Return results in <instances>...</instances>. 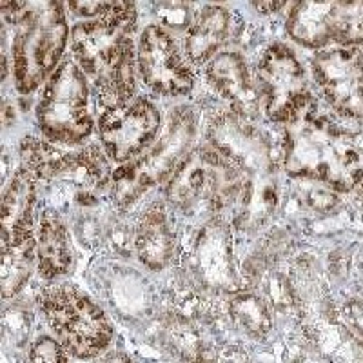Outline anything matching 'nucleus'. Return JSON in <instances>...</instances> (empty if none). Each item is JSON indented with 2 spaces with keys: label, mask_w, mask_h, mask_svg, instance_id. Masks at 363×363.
Listing matches in <instances>:
<instances>
[{
  "label": "nucleus",
  "mask_w": 363,
  "mask_h": 363,
  "mask_svg": "<svg viewBox=\"0 0 363 363\" xmlns=\"http://www.w3.org/2000/svg\"><path fill=\"white\" fill-rule=\"evenodd\" d=\"M136 6L109 2L91 21L74 26L71 42L77 62L95 79L100 99L108 108L124 106L135 93L133 38Z\"/></svg>",
  "instance_id": "f257e3e1"
},
{
  "label": "nucleus",
  "mask_w": 363,
  "mask_h": 363,
  "mask_svg": "<svg viewBox=\"0 0 363 363\" xmlns=\"http://www.w3.org/2000/svg\"><path fill=\"white\" fill-rule=\"evenodd\" d=\"M345 116L318 113L294 124L287 138L285 169L296 178L320 182L347 193L359 182L362 147L356 129L342 124ZM351 120V118H347Z\"/></svg>",
  "instance_id": "f03ea898"
},
{
  "label": "nucleus",
  "mask_w": 363,
  "mask_h": 363,
  "mask_svg": "<svg viewBox=\"0 0 363 363\" xmlns=\"http://www.w3.org/2000/svg\"><path fill=\"white\" fill-rule=\"evenodd\" d=\"M13 69L21 93L37 89L62 57L67 22L60 2H26L15 22Z\"/></svg>",
  "instance_id": "7ed1b4c3"
},
{
  "label": "nucleus",
  "mask_w": 363,
  "mask_h": 363,
  "mask_svg": "<svg viewBox=\"0 0 363 363\" xmlns=\"http://www.w3.org/2000/svg\"><path fill=\"white\" fill-rule=\"evenodd\" d=\"M42 309L51 329L69 354L93 358L111 342V323L95 301L71 285H51L44 291Z\"/></svg>",
  "instance_id": "20e7f679"
},
{
  "label": "nucleus",
  "mask_w": 363,
  "mask_h": 363,
  "mask_svg": "<svg viewBox=\"0 0 363 363\" xmlns=\"http://www.w3.org/2000/svg\"><path fill=\"white\" fill-rule=\"evenodd\" d=\"M38 124L55 142L80 144L93 131L89 111V89L79 66L64 60L44 87L38 102Z\"/></svg>",
  "instance_id": "39448f33"
},
{
  "label": "nucleus",
  "mask_w": 363,
  "mask_h": 363,
  "mask_svg": "<svg viewBox=\"0 0 363 363\" xmlns=\"http://www.w3.org/2000/svg\"><path fill=\"white\" fill-rule=\"evenodd\" d=\"M258 100L269 120L298 124L314 111V99L303 67L293 51L281 44L271 45L258 71Z\"/></svg>",
  "instance_id": "423d86ee"
},
{
  "label": "nucleus",
  "mask_w": 363,
  "mask_h": 363,
  "mask_svg": "<svg viewBox=\"0 0 363 363\" xmlns=\"http://www.w3.org/2000/svg\"><path fill=\"white\" fill-rule=\"evenodd\" d=\"M238 193V177L227 158L215 151H199L178 167L167 187V199L173 206L194 211L207 206L218 211L231 203Z\"/></svg>",
  "instance_id": "0eeeda50"
},
{
  "label": "nucleus",
  "mask_w": 363,
  "mask_h": 363,
  "mask_svg": "<svg viewBox=\"0 0 363 363\" xmlns=\"http://www.w3.org/2000/svg\"><path fill=\"white\" fill-rule=\"evenodd\" d=\"M291 37L307 48L362 42V2L307 0L300 2L287 22Z\"/></svg>",
  "instance_id": "6e6552de"
},
{
  "label": "nucleus",
  "mask_w": 363,
  "mask_h": 363,
  "mask_svg": "<svg viewBox=\"0 0 363 363\" xmlns=\"http://www.w3.org/2000/svg\"><path fill=\"white\" fill-rule=\"evenodd\" d=\"M138 67L142 79L160 95H187L194 86L191 64L165 29L149 26L144 29L138 48Z\"/></svg>",
  "instance_id": "1a4fd4ad"
},
{
  "label": "nucleus",
  "mask_w": 363,
  "mask_h": 363,
  "mask_svg": "<svg viewBox=\"0 0 363 363\" xmlns=\"http://www.w3.org/2000/svg\"><path fill=\"white\" fill-rule=\"evenodd\" d=\"M314 77L327 102L345 118H362V48L340 45L318 53L313 62Z\"/></svg>",
  "instance_id": "9d476101"
},
{
  "label": "nucleus",
  "mask_w": 363,
  "mask_h": 363,
  "mask_svg": "<svg viewBox=\"0 0 363 363\" xmlns=\"http://www.w3.org/2000/svg\"><path fill=\"white\" fill-rule=\"evenodd\" d=\"M160 128V115L153 104L136 100L109 108L100 118V136L109 157L116 162H131L153 144Z\"/></svg>",
  "instance_id": "9b49d317"
},
{
  "label": "nucleus",
  "mask_w": 363,
  "mask_h": 363,
  "mask_svg": "<svg viewBox=\"0 0 363 363\" xmlns=\"http://www.w3.org/2000/svg\"><path fill=\"white\" fill-rule=\"evenodd\" d=\"M37 178L21 169L9 184L2 200V249L33 240V209Z\"/></svg>",
  "instance_id": "f8f14e48"
},
{
  "label": "nucleus",
  "mask_w": 363,
  "mask_h": 363,
  "mask_svg": "<svg viewBox=\"0 0 363 363\" xmlns=\"http://www.w3.org/2000/svg\"><path fill=\"white\" fill-rule=\"evenodd\" d=\"M229 11L222 6H207L194 17L186 38L187 57L193 64L207 62L225 42L229 33Z\"/></svg>",
  "instance_id": "ddd939ff"
},
{
  "label": "nucleus",
  "mask_w": 363,
  "mask_h": 363,
  "mask_svg": "<svg viewBox=\"0 0 363 363\" xmlns=\"http://www.w3.org/2000/svg\"><path fill=\"white\" fill-rule=\"evenodd\" d=\"M136 252L138 258L149 269L160 271L171 258L173 240H171L169 223L162 206L149 207L142 215L136 229Z\"/></svg>",
  "instance_id": "4468645a"
},
{
  "label": "nucleus",
  "mask_w": 363,
  "mask_h": 363,
  "mask_svg": "<svg viewBox=\"0 0 363 363\" xmlns=\"http://www.w3.org/2000/svg\"><path fill=\"white\" fill-rule=\"evenodd\" d=\"M207 79L223 99L240 104L242 109L255 100V84L240 55H218L207 67Z\"/></svg>",
  "instance_id": "2eb2a0df"
},
{
  "label": "nucleus",
  "mask_w": 363,
  "mask_h": 363,
  "mask_svg": "<svg viewBox=\"0 0 363 363\" xmlns=\"http://www.w3.org/2000/svg\"><path fill=\"white\" fill-rule=\"evenodd\" d=\"M37 256L40 274L48 280L60 277L69 269L71 251L66 229L51 211L42 216L37 240Z\"/></svg>",
  "instance_id": "dca6fc26"
},
{
  "label": "nucleus",
  "mask_w": 363,
  "mask_h": 363,
  "mask_svg": "<svg viewBox=\"0 0 363 363\" xmlns=\"http://www.w3.org/2000/svg\"><path fill=\"white\" fill-rule=\"evenodd\" d=\"M21 162L22 169L29 171L35 178L51 180L57 174L74 167L77 165V157L64 153V151L53 147L48 142L28 136L21 144Z\"/></svg>",
  "instance_id": "f3484780"
},
{
  "label": "nucleus",
  "mask_w": 363,
  "mask_h": 363,
  "mask_svg": "<svg viewBox=\"0 0 363 363\" xmlns=\"http://www.w3.org/2000/svg\"><path fill=\"white\" fill-rule=\"evenodd\" d=\"M37 240H29L26 244L2 249V296L9 298L21 289L28 280L33 264Z\"/></svg>",
  "instance_id": "a211bd4d"
},
{
  "label": "nucleus",
  "mask_w": 363,
  "mask_h": 363,
  "mask_svg": "<svg viewBox=\"0 0 363 363\" xmlns=\"http://www.w3.org/2000/svg\"><path fill=\"white\" fill-rule=\"evenodd\" d=\"M233 318L242 329L249 330L251 335H264L271 327V318L267 309L258 298L255 296H238L231 303Z\"/></svg>",
  "instance_id": "6ab92c4d"
},
{
  "label": "nucleus",
  "mask_w": 363,
  "mask_h": 363,
  "mask_svg": "<svg viewBox=\"0 0 363 363\" xmlns=\"http://www.w3.org/2000/svg\"><path fill=\"white\" fill-rule=\"evenodd\" d=\"M66 352H64L62 343H57L51 338H42L33 345L29 359L38 363H66Z\"/></svg>",
  "instance_id": "aec40b11"
},
{
  "label": "nucleus",
  "mask_w": 363,
  "mask_h": 363,
  "mask_svg": "<svg viewBox=\"0 0 363 363\" xmlns=\"http://www.w3.org/2000/svg\"><path fill=\"white\" fill-rule=\"evenodd\" d=\"M109 2H69V8L79 15H100Z\"/></svg>",
  "instance_id": "412c9836"
},
{
  "label": "nucleus",
  "mask_w": 363,
  "mask_h": 363,
  "mask_svg": "<svg viewBox=\"0 0 363 363\" xmlns=\"http://www.w3.org/2000/svg\"><path fill=\"white\" fill-rule=\"evenodd\" d=\"M285 2H252V6H256V9L262 13H269V11H277L284 6Z\"/></svg>",
  "instance_id": "4be33fe9"
}]
</instances>
